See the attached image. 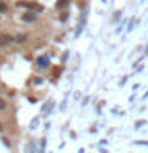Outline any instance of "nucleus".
<instances>
[{"instance_id":"nucleus-7","label":"nucleus","mask_w":148,"mask_h":153,"mask_svg":"<svg viewBox=\"0 0 148 153\" xmlns=\"http://www.w3.org/2000/svg\"><path fill=\"white\" fill-rule=\"evenodd\" d=\"M24 40H26V37H24V35H19L18 37V42H24Z\"/></svg>"},{"instance_id":"nucleus-9","label":"nucleus","mask_w":148,"mask_h":153,"mask_svg":"<svg viewBox=\"0 0 148 153\" xmlns=\"http://www.w3.org/2000/svg\"><path fill=\"white\" fill-rule=\"evenodd\" d=\"M0 131H2V124H0Z\"/></svg>"},{"instance_id":"nucleus-2","label":"nucleus","mask_w":148,"mask_h":153,"mask_svg":"<svg viewBox=\"0 0 148 153\" xmlns=\"http://www.w3.org/2000/svg\"><path fill=\"white\" fill-rule=\"evenodd\" d=\"M38 64H40L41 67H46L48 65V59L46 57H40V59H38Z\"/></svg>"},{"instance_id":"nucleus-5","label":"nucleus","mask_w":148,"mask_h":153,"mask_svg":"<svg viewBox=\"0 0 148 153\" xmlns=\"http://www.w3.org/2000/svg\"><path fill=\"white\" fill-rule=\"evenodd\" d=\"M0 11H7V5L5 3H0Z\"/></svg>"},{"instance_id":"nucleus-6","label":"nucleus","mask_w":148,"mask_h":153,"mask_svg":"<svg viewBox=\"0 0 148 153\" xmlns=\"http://www.w3.org/2000/svg\"><path fill=\"white\" fill-rule=\"evenodd\" d=\"M62 5H67V0H61V2L57 3V7H62Z\"/></svg>"},{"instance_id":"nucleus-8","label":"nucleus","mask_w":148,"mask_h":153,"mask_svg":"<svg viewBox=\"0 0 148 153\" xmlns=\"http://www.w3.org/2000/svg\"><path fill=\"white\" fill-rule=\"evenodd\" d=\"M3 107H5V102H3L2 99H0V108H3Z\"/></svg>"},{"instance_id":"nucleus-1","label":"nucleus","mask_w":148,"mask_h":153,"mask_svg":"<svg viewBox=\"0 0 148 153\" xmlns=\"http://www.w3.org/2000/svg\"><path fill=\"white\" fill-rule=\"evenodd\" d=\"M18 5H19V7L32 8V10H38V11H40V10H41V7H40V5H37V3H24V2H19Z\"/></svg>"},{"instance_id":"nucleus-4","label":"nucleus","mask_w":148,"mask_h":153,"mask_svg":"<svg viewBox=\"0 0 148 153\" xmlns=\"http://www.w3.org/2000/svg\"><path fill=\"white\" fill-rule=\"evenodd\" d=\"M8 42V37H5V35H0V45H3V43H7Z\"/></svg>"},{"instance_id":"nucleus-3","label":"nucleus","mask_w":148,"mask_h":153,"mask_svg":"<svg viewBox=\"0 0 148 153\" xmlns=\"http://www.w3.org/2000/svg\"><path fill=\"white\" fill-rule=\"evenodd\" d=\"M35 14H24V21H33Z\"/></svg>"}]
</instances>
